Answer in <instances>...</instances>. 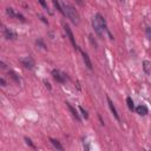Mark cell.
I'll return each instance as SVG.
<instances>
[{"label":"cell","mask_w":151,"mask_h":151,"mask_svg":"<svg viewBox=\"0 0 151 151\" xmlns=\"http://www.w3.org/2000/svg\"><path fill=\"white\" fill-rule=\"evenodd\" d=\"M134 110H136V112H137L139 116H146L147 112H149V110H147V107H146L145 105H138Z\"/></svg>","instance_id":"cell-11"},{"label":"cell","mask_w":151,"mask_h":151,"mask_svg":"<svg viewBox=\"0 0 151 151\" xmlns=\"http://www.w3.org/2000/svg\"><path fill=\"white\" fill-rule=\"evenodd\" d=\"M106 100H107V105H109V107H110V110H111L112 114L114 116V118H116L117 120H120V118H119V114H118V111H117L116 106L113 105V101L110 99V97H109V96H106Z\"/></svg>","instance_id":"cell-7"},{"label":"cell","mask_w":151,"mask_h":151,"mask_svg":"<svg viewBox=\"0 0 151 151\" xmlns=\"http://www.w3.org/2000/svg\"><path fill=\"white\" fill-rule=\"evenodd\" d=\"M35 42H37V45H39V46H40V47H41V48H44V50H45V48H46V45H45V44H44V41H42V40H41V39H38V40H37V41H35Z\"/></svg>","instance_id":"cell-21"},{"label":"cell","mask_w":151,"mask_h":151,"mask_svg":"<svg viewBox=\"0 0 151 151\" xmlns=\"http://www.w3.org/2000/svg\"><path fill=\"white\" fill-rule=\"evenodd\" d=\"M0 83H1V85H2V86H6V81H5V79H4V78H0Z\"/></svg>","instance_id":"cell-23"},{"label":"cell","mask_w":151,"mask_h":151,"mask_svg":"<svg viewBox=\"0 0 151 151\" xmlns=\"http://www.w3.org/2000/svg\"><path fill=\"white\" fill-rule=\"evenodd\" d=\"M20 61H21L22 66L26 67V68H29V70H31V68H33V66H34V61H33V59H32L31 57H26V58L21 59Z\"/></svg>","instance_id":"cell-8"},{"label":"cell","mask_w":151,"mask_h":151,"mask_svg":"<svg viewBox=\"0 0 151 151\" xmlns=\"http://www.w3.org/2000/svg\"><path fill=\"white\" fill-rule=\"evenodd\" d=\"M143 68L145 73H150L151 72V63L149 60H144L143 61Z\"/></svg>","instance_id":"cell-13"},{"label":"cell","mask_w":151,"mask_h":151,"mask_svg":"<svg viewBox=\"0 0 151 151\" xmlns=\"http://www.w3.org/2000/svg\"><path fill=\"white\" fill-rule=\"evenodd\" d=\"M39 17H40V19H41V20H42L44 22H46V24H47V20H46V19L44 18V17H41V15H39Z\"/></svg>","instance_id":"cell-26"},{"label":"cell","mask_w":151,"mask_h":151,"mask_svg":"<svg viewBox=\"0 0 151 151\" xmlns=\"http://www.w3.org/2000/svg\"><path fill=\"white\" fill-rule=\"evenodd\" d=\"M96 18H97V20H98V22L100 24V26L103 27V29L107 32V34H109V37H110V39H113V37H112V34L110 33V31H109V28H107V26H106V21H105V19H104V17H103V15H101L100 13H97V14H96Z\"/></svg>","instance_id":"cell-3"},{"label":"cell","mask_w":151,"mask_h":151,"mask_svg":"<svg viewBox=\"0 0 151 151\" xmlns=\"http://www.w3.org/2000/svg\"><path fill=\"white\" fill-rule=\"evenodd\" d=\"M92 26H93V29H94L96 34H97L99 38H103L104 29H103V27L100 26V24L98 22V20H97V18H96V17L92 19Z\"/></svg>","instance_id":"cell-2"},{"label":"cell","mask_w":151,"mask_h":151,"mask_svg":"<svg viewBox=\"0 0 151 151\" xmlns=\"http://www.w3.org/2000/svg\"><path fill=\"white\" fill-rule=\"evenodd\" d=\"M79 110H80V112H81V114H83V117H84L85 119H87V118H88V114H87V111H86V110H84V107H81V106H79Z\"/></svg>","instance_id":"cell-18"},{"label":"cell","mask_w":151,"mask_h":151,"mask_svg":"<svg viewBox=\"0 0 151 151\" xmlns=\"http://www.w3.org/2000/svg\"><path fill=\"white\" fill-rule=\"evenodd\" d=\"M4 35H5L6 39H9V40H14V39H17V33L13 32V31L9 29V28H5V31H4Z\"/></svg>","instance_id":"cell-9"},{"label":"cell","mask_w":151,"mask_h":151,"mask_svg":"<svg viewBox=\"0 0 151 151\" xmlns=\"http://www.w3.org/2000/svg\"><path fill=\"white\" fill-rule=\"evenodd\" d=\"M50 142H51V143L53 144V146H54V147H57L58 150H63V149H64V147L61 146V144H60L57 139H54V138H50Z\"/></svg>","instance_id":"cell-14"},{"label":"cell","mask_w":151,"mask_h":151,"mask_svg":"<svg viewBox=\"0 0 151 151\" xmlns=\"http://www.w3.org/2000/svg\"><path fill=\"white\" fill-rule=\"evenodd\" d=\"M64 28H65V32H66V34H67V37H68V39H70V41L72 42V45L74 46V48H78V46H77V44H76V39H74V35H73V32L71 31V28H70V26L68 25H64Z\"/></svg>","instance_id":"cell-6"},{"label":"cell","mask_w":151,"mask_h":151,"mask_svg":"<svg viewBox=\"0 0 151 151\" xmlns=\"http://www.w3.org/2000/svg\"><path fill=\"white\" fill-rule=\"evenodd\" d=\"M76 2H77L79 6H83V5H84V1H83V0H76Z\"/></svg>","instance_id":"cell-24"},{"label":"cell","mask_w":151,"mask_h":151,"mask_svg":"<svg viewBox=\"0 0 151 151\" xmlns=\"http://www.w3.org/2000/svg\"><path fill=\"white\" fill-rule=\"evenodd\" d=\"M126 104H127V107L131 110V111H133L136 107H134V104H133V100H132V98L131 97H127L126 98Z\"/></svg>","instance_id":"cell-16"},{"label":"cell","mask_w":151,"mask_h":151,"mask_svg":"<svg viewBox=\"0 0 151 151\" xmlns=\"http://www.w3.org/2000/svg\"><path fill=\"white\" fill-rule=\"evenodd\" d=\"M120 1H123V0H120Z\"/></svg>","instance_id":"cell-29"},{"label":"cell","mask_w":151,"mask_h":151,"mask_svg":"<svg viewBox=\"0 0 151 151\" xmlns=\"http://www.w3.org/2000/svg\"><path fill=\"white\" fill-rule=\"evenodd\" d=\"M84 147H85L86 150H88V149H90V146H88V143H87V142H84Z\"/></svg>","instance_id":"cell-25"},{"label":"cell","mask_w":151,"mask_h":151,"mask_svg":"<svg viewBox=\"0 0 151 151\" xmlns=\"http://www.w3.org/2000/svg\"><path fill=\"white\" fill-rule=\"evenodd\" d=\"M80 52H81V55H83V59H84L85 65L87 66V68H88V70H92V68H93V66H92V63H91V59H90L88 54H87V53H85L84 51H80Z\"/></svg>","instance_id":"cell-10"},{"label":"cell","mask_w":151,"mask_h":151,"mask_svg":"<svg viewBox=\"0 0 151 151\" xmlns=\"http://www.w3.org/2000/svg\"><path fill=\"white\" fill-rule=\"evenodd\" d=\"M25 142H26V144H27V145H29L31 147H33V149H35V145H34V144L32 143V140H31V139H29L28 137H25Z\"/></svg>","instance_id":"cell-20"},{"label":"cell","mask_w":151,"mask_h":151,"mask_svg":"<svg viewBox=\"0 0 151 151\" xmlns=\"http://www.w3.org/2000/svg\"><path fill=\"white\" fill-rule=\"evenodd\" d=\"M6 13H7V14H8L11 18H17L18 20H20V21L25 22V18H24V15H22V14H20V13L14 12V9H13V8H11V7L6 8Z\"/></svg>","instance_id":"cell-5"},{"label":"cell","mask_w":151,"mask_h":151,"mask_svg":"<svg viewBox=\"0 0 151 151\" xmlns=\"http://www.w3.org/2000/svg\"><path fill=\"white\" fill-rule=\"evenodd\" d=\"M63 9L65 12V15L72 21V24H74V25H78L79 24V14H78L77 9L72 5L64 2L63 4Z\"/></svg>","instance_id":"cell-1"},{"label":"cell","mask_w":151,"mask_h":151,"mask_svg":"<svg viewBox=\"0 0 151 151\" xmlns=\"http://www.w3.org/2000/svg\"><path fill=\"white\" fill-rule=\"evenodd\" d=\"M66 106L68 107V110H70L71 114H72V116H73V117H74V118H76V119L79 122V120H80V117H79V113L77 112V110H76V109H74V107H73V106H72L70 103H66Z\"/></svg>","instance_id":"cell-12"},{"label":"cell","mask_w":151,"mask_h":151,"mask_svg":"<svg viewBox=\"0 0 151 151\" xmlns=\"http://www.w3.org/2000/svg\"><path fill=\"white\" fill-rule=\"evenodd\" d=\"M52 76L58 83H65L66 80V74L60 72L59 70H52Z\"/></svg>","instance_id":"cell-4"},{"label":"cell","mask_w":151,"mask_h":151,"mask_svg":"<svg viewBox=\"0 0 151 151\" xmlns=\"http://www.w3.org/2000/svg\"><path fill=\"white\" fill-rule=\"evenodd\" d=\"M45 85H46V87H48V88L51 90V85H50V83H47V81H45Z\"/></svg>","instance_id":"cell-27"},{"label":"cell","mask_w":151,"mask_h":151,"mask_svg":"<svg viewBox=\"0 0 151 151\" xmlns=\"http://www.w3.org/2000/svg\"><path fill=\"white\" fill-rule=\"evenodd\" d=\"M145 34L147 39H151V27H146L145 28Z\"/></svg>","instance_id":"cell-22"},{"label":"cell","mask_w":151,"mask_h":151,"mask_svg":"<svg viewBox=\"0 0 151 151\" xmlns=\"http://www.w3.org/2000/svg\"><path fill=\"white\" fill-rule=\"evenodd\" d=\"M88 40L91 41V44H92L94 47H97V46H98V45H97V41H96V40H94V38H93V34H90V35H88Z\"/></svg>","instance_id":"cell-19"},{"label":"cell","mask_w":151,"mask_h":151,"mask_svg":"<svg viewBox=\"0 0 151 151\" xmlns=\"http://www.w3.org/2000/svg\"><path fill=\"white\" fill-rule=\"evenodd\" d=\"M52 2H53V5H54V7H55L63 15H65V12H64V9H63V6L59 5V1H58V0H52Z\"/></svg>","instance_id":"cell-15"},{"label":"cell","mask_w":151,"mask_h":151,"mask_svg":"<svg viewBox=\"0 0 151 151\" xmlns=\"http://www.w3.org/2000/svg\"><path fill=\"white\" fill-rule=\"evenodd\" d=\"M8 74H9V76H11V77H12V78H13V79L17 81V83H19V81H20V80H19V77L17 76V73H15V72H13V71H9V72H8Z\"/></svg>","instance_id":"cell-17"},{"label":"cell","mask_w":151,"mask_h":151,"mask_svg":"<svg viewBox=\"0 0 151 151\" xmlns=\"http://www.w3.org/2000/svg\"><path fill=\"white\" fill-rule=\"evenodd\" d=\"M1 67H2V68H5V67H6V66H5V64H4L2 61H1Z\"/></svg>","instance_id":"cell-28"}]
</instances>
